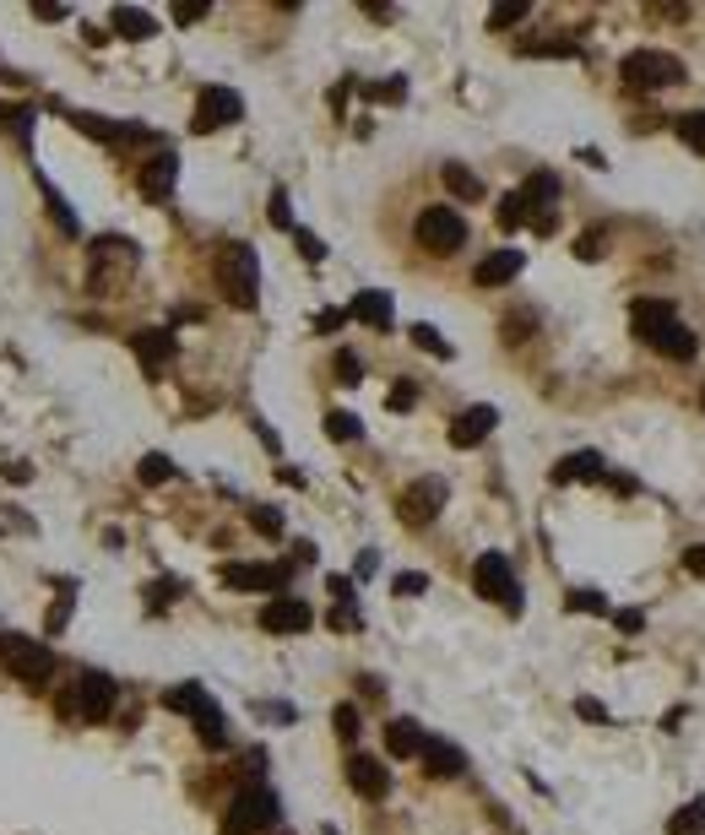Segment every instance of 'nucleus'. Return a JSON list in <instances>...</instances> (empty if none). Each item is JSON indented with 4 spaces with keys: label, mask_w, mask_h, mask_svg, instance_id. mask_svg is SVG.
Segmentation results:
<instances>
[{
    "label": "nucleus",
    "mask_w": 705,
    "mask_h": 835,
    "mask_svg": "<svg viewBox=\"0 0 705 835\" xmlns=\"http://www.w3.org/2000/svg\"><path fill=\"white\" fill-rule=\"evenodd\" d=\"M359 375H364L359 353H337V380H342V386H359Z\"/></svg>",
    "instance_id": "obj_40"
},
{
    "label": "nucleus",
    "mask_w": 705,
    "mask_h": 835,
    "mask_svg": "<svg viewBox=\"0 0 705 835\" xmlns=\"http://www.w3.org/2000/svg\"><path fill=\"white\" fill-rule=\"evenodd\" d=\"M439 179H445V190H450L456 201H478V196H483V179H478V174H467L461 163H445V174H439Z\"/></svg>",
    "instance_id": "obj_25"
},
{
    "label": "nucleus",
    "mask_w": 705,
    "mask_h": 835,
    "mask_svg": "<svg viewBox=\"0 0 705 835\" xmlns=\"http://www.w3.org/2000/svg\"><path fill=\"white\" fill-rule=\"evenodd\" d=\"M282 580H287L282 564H223V586L234 591H278L282 597Z\"/></svg>",
    "instance_id": "obj_14"
},
{
    "label": "nucleus",
    "mask_w": 705,
    "mask_h": 835,
    "mask_svg": "<svg viewBox=\"0 0 705 835\" xmlns=\"http://www.w3.org/2000/svg\"><path fill=\"white\" fill-rule=\"evenodd\" d=\"M419 402V386L413 380H397V391H391V413H408Z\"/></svg>",
    "instance_id": "obj_42"
},
{
    "label": "nucleus",
    "mask_w": 705,
    "mask_h": 835,
    "mask_svg": "<svg viewBox=\"0 0 705 835\" xmlns=\"http://www.w3.org/2000/svg\"><path fill=\"white\" fill-rule=\"evenodd\" d=\"M315 624V613H309V602H298V597H272L267 608H261V630L267 635H304Z\"/></svg>",
    "instance_id": "obj_11"
},
{
    "label": "nucleus",
    "mask_w": 705,
    "mask_h": 835,
    "mask_svg": "<svg viewBox=\"0 0 705 835\" xmlns=\"http://www.w3.org/2000/svg\"><path fill=\"white\" fill-rule=\"evenodd\" d=\"M494 423H500V408L478 402V408H467V413L450 418V445H456V450H472V445H483V439L494 434Z\"/></svg>",
    "instance_id": "obj_12"
},
{
    "label": "nucleus",
    "mask_w": 705,
    "mask_h": 835,
    "mask_svg": "<svg viewBox=\"0 0 705 835\" xmlns=\"http://www.w3.org/2000/svg\"><path fill=\"white\" fill-rule=\"evenodd\" d=\"M521 267H527V256H521V250H494V256H483V261H478L472 282H478V287H500V282L521 278Z\"/></svg>",
    "instance_id": "obj_19"
},
{
    "label": "nucleus",
    "mask_w": 705,
    "mask_h": 835,
    "mask_svg": "<svg viewBox=\"0 0 705 835\" xmlns=\"http://www.w3.org/2000/svg\"><path fill=\"white\" fill-rule=\"evenodd\" d=\"M141 483H168V478H174V461H168V456H141Z\"/></svg>",
    "instance_id": "obj_33"
},
{
    "label": "nucleus",
    "mask_w": 705,
    "mask_h": 835,
    "mask_svg": "<svg viewBox=\"0 0 705 835\" xmlns=\"http://www.w3.org/2000/svg\"><path fill=\"white\" fill-rule=\"evenodd\" d=\"M668 835H705V798L684 803V809L668 820Z\"/></svg>",
    "instance_id": "obj_26"
},
{
    "label": "nucleus",
    "mask_w": 705,
    "mask_h": 835,
    "mask_svg": "<svg viewBox=\"0 0 705 835\" xmlns=\"http://www.w3.org/2000/svg\"><path fill=\"white\" fill-rule=\"evenodd\" d=\"M521 55H580V44H569V38H554V44H521Z\"/></svg>",
    "instance_id": "obj_39"
},
{
    "label": "nucleus",
    "mask_w": 705,
    "mask_h": 835,
    "mask_svg": "<svg viewBox=\"0 0 705 835\" xmlns=\"http://www.w3.org/2000/svg\"><path fill=\"white\" fill-rule=\"evenodd\" d=\"M701 408H705V391H701Z\"/></svg>",
    "instance_id": "obj_51"
},
{
    "label": "nucleus",
    "mask_w": 705,
    "mask_h": 835,
    "mask_svg": "<svg viewBox=\"0 0 705 835\" xmlns=\"http://www.w3.org/2000/svg\"><path fill=\"white\" fill-rule=\"evenodd\" d=\"M342 320H348V315H342V309H326V315H315V331H337V326H342Z\"/></svg>",
    "instance_id": "obj_47"
},
{
    "label": "nucleus",
    "mask_w": 705,
    "mask_h": 835,
    "mask_svg": "<svg viewBox=\"0 0 705 835\" xmlns=\"http://www.w3.org/2000/svg\"><path fill=\"white\" fill-rule=\"evenodd\" d=\"M272 223L293 234V207H287V190H272Z\"/></svg>",
    "instance_id": "obj_44"
},
{
    "label": "nucleus",
    "mask_w": 705,
    "mask_h": 835,
    "mask_svg": "<svg viewBox=\"0 0 705 835\" xmlns=\"http://www.w3.org/2000/svg\"><path fill=\"white\" fill-rule=\"evenodd\" d=\"M569 608H575V613H613L602 591H569Z\"/></svg>",
    "instance_id": "obj_37"
},
{
    "label": "nucleus",
    "mask_w": 705,
    "mask_h": 835,
    "mask_svg": "<svg viewBox=\"0 0 705 835\" xmlns=\"http://www.w3.org/2000/svg\"><path fill=\"white\" fill-rule=\"evenodd\" d=\"M602 478H608V467L597 450H575V456L554 461V483H602Z\"/></svg>",
    "instance_id": "obj_20"
},
{
    "label": "nucleus",
    "mask_w": 705,
    "mask_h": 835,
    "mask_svg": "<svg viewBox=\"0 0 705 835\" xmlns=\"http://www.w3.org/2000/svg\"><path fill=\"white\" fill-rule=\"evenodd\" d=\"M613 624H619V630H624V635H635V630H641V624H646V619H641V613H635V608H630V613H613Z\"/></svg>",
    "instance_id": "obj_48"
},
{
    "label": "nucleus",
    "mask_w": 705,
    "mask_h": 835,
    "mask_svg": "<svg viewBox=\"0 0 705 835\" xmlns=\"http://www.w3.org/2000/svg\"><path fill=\"white\" fill-rule=\"evenodd\" d=\"M413 234H419L423 250H434V256H450V250L467 245V223H461L456 207H423L419 223H413Z\"/></svg>",
    "instance_id": "obj_5"
},
{
    "label": "nucleus",
    "mask_w": 705,
    "mask_h": 835,
    "mask_svg": "<svg viewBox=\"0 0 705 835\" xmlns=\"http://www.w3.org/2000/svg\"><path fill=\"white\" fill-rule=\"evenodd\" d=\"M630 326H635V337H641L646 348H657V353L673 358V364H690V358L701 353V337H695L690 326H679V315H673L668 298H635V304H630Z\"/></svg>",
    "instance_id": "obj_1"
},
{
    "label": "nucleus",
    "mask_w": 705,
    "mask_h": 835,
    "mask_svg": "<svg viewBox=\"0 0 705 835\" xmlns=\"http://www.w3.org/2000/svg\"><path fill=\"white\" fill-rule=\"evenodd\" d=\"M413 348H423V353H434V358H450V342H445V337H439V331H434V326H413Z\"/></svg>",
    "instance_id": "obj_29"
},
{
    "label": "nucleus",
    "mask_w": 705,
    "mask_h": 835,
    "mask_svg": "<svg viewBox=\"0 0 705 835\" xmlns=\"http://www.w3.org/2000/svg\"><path fill=\"white\" fill-rule=\"evenodd\" d=\"M472 586L483 602H500L505 613H521V586H516V569L505 554H483L472 564Z\"/></svg>",
    "instance_id": "obj_4"
},
{
    "label": "nucleus",
    "mask_w": 705,
    "mask_h": 835,
    "mask_svg": "<svg viewBox=\"0 0 705 835\" xmlns=\"http://www.w3.org/2000/svg\"><path fill=\"white\" fill-rule=\"evenodd\" d=\"M423 743H428V732H423L413 716H397V721L386 727V754H391V760H413Z\"/></svg>",
    "instance_id": "obj_21"
},
{
    "label": "nucleus",
    "mask_w": 705,
    "mask_h": 835,
    "mask_svg": "<svg viewBox=\"0 0 705 835\" xmlns=\"http://www.w3.org/2000/svg\"><path fill=\"white\" fill-rule=\"evenodd\" d=\"M250 527H256L261 538H282V510H272V505H256V510H250Z\"/></svg>",
    "instance_id": "obj_32"
},
{
    "label": "nucleus",
    "mask_w": 705,
    "mask_h": 835,
    "mask_svg": "<svg viewBox=\"0 0 705 835\" xmlns=\"http://www.w3.org/2000/svg\"><path fill=\"white\" fill-rule=\"evenodd\" d=\"M575 710H580V716H586V721H608V710H602V705H597V699H580V705H575Z\"/></svg>",
    "instance_id": "obj_50"
},
{
    "label": "nucleus",
    "mask_w": 705,
    "mask_h": 835,
    "mask_svg": "<svg viewBox=\"0 0 705 835\" xmlns=\"http://www.w3.org/2000/svg\"><path fill=\"white\" fill-rule=\"evenodd\" d=\"M521 201H527V223L538 234H554V201H560V174L554 168H538L527 185H521Z\"/></svg>",
    "instance_id": "obj_10"
},
{
    "label": "nucleus",
    "mask_w": 705,
    "mask_h": 835,
    "mask_svg": "<svg viewBox=\"0 0 705 835\" xmlns=\"http://www.w3.org/2000/svg\"><path fill=\"white\" fill-rule=\"evenodd\" d=\"M684 569H690V575H705V543H701V549H690V554H684Z\"/></svg>",
    "instance_id": "obj_49"
},
{
    "label": "nucleus",
    "mask_w": 705,
    "mask_h": 835,
    "mask_svg": "<svg viewBox=\"0 0 705 835\" xmlns=\"http://www.w3.org/2000/svg\"><path fill=\"white\" fill-rule=\"evenodd\" d=\"M348 787H353L359 798L375 803V798L391 792V776H386V765H380L375 754H353V760H348Z\"/></svg>",
    "instance_id": "obj_15"
},
{
    "label": "nucleus",
    "mask_w": 705,
    "mask_h": 835,
    "mask_svg": "<svg viewBox=\"0 0 705 835\" xmlns=\"http://www.w3.org/2000/svg\"><path fill=\"white\" fill-rule=\"evenodd\" d=\"M597 250H602V234H580L575 256H580V261H597Z\"/></svg>",
    "instance_id": "obj_45"
},
{
    "label": "nucleus",
    "mask_w": 705,
    "mask_h": 835,
    "mask_svg": "<svg viewBox=\"0 0 705 835\" xmlns=\"http://www.w3.org/2000/svg\"><path fill=\"white\" fill-rule=\"evenodd\" d=\"M679 141H684L690 152H705V109H695V115L679 120Z\"/></svg>",
    "instance_id": "obj_27"
},
{
    "label": "nucleus",
    "mask_w": 705,
    "mask_h": 835,
    "mask_svg": "<svg viewBox=\"0 0 705 835\" xmlns=\"http://www.w3.org/2000/svg\"><path fill=\"white\" fill-rule=\"evenodd\" d=\"M174 185H179V157H174V152L146 157V168H141V196H146V201H168Z\"/></svg>",
    "instance_id": "obj_16"
},
{
    "label": "nucleus",
    "mask_w": 705,
    "mask_h": 835,
    "mask_svg": "<svg viewBox=\"0 0 705 835\" xmlns=\"http://www.w3.org/2000/svg\"><path fill=\"white\" fill-rule=\"evenodd\" d=\"M419 760H423V771H428L434 781H450V776L467 771V754H461L456 743H445V738H428V743L419 749Z\"/></svg>",
    "instance_id": "obj_17"
},
{
    "label": "nucleus",
    "mask_w": 705,
    "mask_h": 835,
    "mask_svg": "<svg viewBox=\"0 0 705 835\" xmlns=\"http://www.w3.org/2000/svg\"><path fill=\"white\" fill-rule=\"evenodd\" d=\"M521 223H527V201H521V190L500 196V228H521Z\"/></svg>",
    "instance_id": "obj_28"
},
{
    "label": "nucleus",
    "mask_w": 705,
    "mask_h": 835,
    "mask_svg": "<svg viewBox=\"0 0 705 835\" xmlns=\"http://www.w3.org/2000/svg\"><path fill=\"white\" fill-rule=\"evenodd\" d=\"M163 705H168V710H179V716H190V721H196V716H201V710H212V695H207V690H201V684H174V690H168V695H163Z\"/></svg>",
    "instance_id": "obj_24"
},
{
    "label": "nucleus",
    "mask_w": 705,
    "mask_h": 835,
    "mask_svg": "<svg viewBox=\"0 0 705 835\" xmlns=\"http://www.w3.org/2000/svg\"><path fill=\"white\" fill-rule=\"evenodd\" d=\"M521 16H527V0H510V5H494V11H489V27L505 33V27H516Z\"/></svg>",
    "instance_id": "obj_30"
},
{
    "label": "nucleus",
    "mask_w": 705,
    "mask_h": 835,
    "mask_svg": "<svg viewBox=\"0 0 705 835\" xmlns=\"http://www.w3.org/2000/svg\"><path fill=\"white\" fill-rule=\"evenodd\" d=\"M369 98H386V104H402L408 98V82L402 77H386V82H375V87H364Z\"/></svg>",
    "instance_id": "obj_36"
},
{
    "label": "nucleus",
    "mask_w": 705,
    "mask_h": 835,
    "mask_svg": "<svg viewBox=\"0 0 705 835\" xmlns=\"http://www.w3.org/2000/svg\"><path fill=\"white\" fill-rule=\"evenodd\" d=\"M293 245H298V256H304V261H326V245H320L309 228H293Z\"/></svg>",
    "instance_id": "obj_38"
},
{
    "label": "nucleus",
    "mask_w": 705,
    "mask_h": 835,
    "mask_svg": "<svg viewBox=\"0 0 705 835\" xmlns=\"http://www.w3.org/2000/svg\"><path fill=\"white\" fill-rule=\"evenodd\" d=\"M201 16H207V5H174V22H185V27L201 22Z\"/></svg>",
    "instance_id": "obj_46"
},
{
    "label": "nucleus",
    "mask_w": 705,
    "mask_h": 835,
    "mask_svg": "<svg viewBox=\"0 0 705 835\" xmlns=\"http://www.w3.org/2000/svg\"><path fill=\"white\" fill-rule=\"evenodd\" d=\"M245 115V98L234 93V87H201V98H196V115H190V131H223V126H234Z\"/></svg>",
    "instance_id": "obj_9"
},
{
    "label": "nucleus",
    "mask_w": 705,
    "mask_h": 835,
    "mask_svg": "<svg viewBox=\"0 0 705 835\" xmlns=\"http://www.w3.org/2000/svg\"><path fill=\"white\" fill-rule=\"evenodd\" d=\"M0 120H5V131H22V137H27V126H33V115L16 109V104H0Z\"/></svg>",
    "instance_id": "obj_43"
},
{
    "label": "nucleus",
    "mask_w": 705,
    "mask_h": 835,
    "mask_svg": "<svg viewBox=\"0 0 705 835\" xmlns=\"http://www.w3.org/2000/svg\"><path fill=\"white\" fill-rule=\"evenodd\" d=\"M0 657H5L11 679H22V684H49V679H55V651H49L44 640L11 635V640H0Z\"/></svg>",
    "instance_id": "obj_7"
},
{
    "label": "nucleus",
    "mask_w": 705,
    "mask_h": 835,
    "mask_svg": "<svg viewBox=\"0 0 705 835\" xmlns=\"http://www.w3.org/2000/svg\"><path fill=\"white\" fill-rule=\"evenodd\" d=\"M439 505H445V483H439V478H423V483H413V489L402 494L397 510H402L408 527H428V521L439 516Z\"/></svg>",
    "instance_id": "obj_13"
},
{
    "label": "nucleus",
    "mask_w": 705,
    "mask_h": 835,
    "mask_svg": "<svg viewBox=\"0 0 705 835\" xmlns=\"http://www.w3.org/2000/svg\"><path fill=\"white\" fill-rule=\"evenodd\" d=\"M353 320H364V326H375V331H391V293H380V287H364L359 298H353V309H348Z\"/></svg>",
    "instance_id": "obj_22"
},
{
    "label": "nucleus",
    "mask_w": 705,
    "mask_h": 835,
    "mask_svg": "<svg viewBox=\"0 0 705 835\" xmlns=\"http://www.w3.org/2000/svg\"><path fill=\"white\" fill-rule=\"evenodd\" d=\"M115 699H120V684H115L109 673H82L77 690L60 699V710H71V716H82V721H104V716L115 710Z\"/></svg>",
    "instance_id": "obj_8"
},
{
    "label": "nucleus",
    "mask_w": 705,
    "mask_h": 835,
    "mask_svg": "<svg viewBox=\"0 0 705 835\" xmlns=\"http://www.w3.org/2000/svg\"><path fill=\"white\" fill-rule=\"evenodd\" d=\"M131 348H137V358H141L146 375H163V369L174 364V331H137Z\"/></svg>",
    "instance_id": "obj_18"
},
{
    "label": "nucleus",
    "mask_w": 705,
    "mask_h": 835,
    "mask_svg": "<svg viewBox=\"0 0 705 835\" xmlns=\"http://www.w3.org/2000/svg\"><path fill=\"white\" fill-rule=\"evenodd\" d=\"M109 27H115L120 38H131V44H141V38H152V33H157L152 11H141V5H115V11H109Z\"/></svg>",
    "instance_id": "obj_23"
},
{
    "label": "nucleus",
    "mask_w": 705,
    "mask_h": 835,
    "mask_svg": "<svg viewBox=\"0 0 705 835\" xmlns=\"http://www.w3.org/2000/svg\"><path fill=\"white\" fill-rule=\"evenodd\" d=\"M391 586H397V597H419V591H428V575H419V569H408V575H397Z\"/></svg>",
    "instance_id": "obj_41"
},
{
    "label": "nucleus",
    "mask_w": 705,
    "mask_h": 835,
    "mask_svg": "<svg viewBox=\"0 0 705 835\" xmlns=\"http://www.w3.org/2000/svg\"><path fill=\"white\" fill-rule=\"evenodd\" d=\"M218 287H223V298L234 309H256V298H261V261H256L250 245H228L218 256Z\"/></svg>",
    "instance_id": "obj_2"
},
{
    "label": "nucleus",
    "mask_w": 705,
    "mask_h": 835,
    "mask_svg": "<svg viewBox=\"0 0 705 835\" xmlns=\"http://www.w3.org/2000/svg\"><path fill=\"white\" fill-rule=\"evenodd\" d=\"M278 825V792L272 787H245L228 803V835H261Z\"/></svg>",
    "instance_id": "obj_6"
},
{
    "label": "nucleus",
    "mask_w": 705,
    "mask_h": 835,
    "mask_svg": "<svg viewBox=\"0 0 705 835\" xmlns=\"http://www.w3.org/2000/svg\"><path fill=\"white\" fill-rule=\"evenodd\" d=\"M331 727H337L342 743H353V738H359V710H353V705H337V710H331Z\"/></svg>",
    "instance_id": "obj_35"
},
{
    "label": "nucleus",
    "mask_w": 705,
    "mask_h": 835,
    "mask_svg": "<svg viewBox=\"0 0 705 835\" xmlns=\"http://www.w3.org/2000/svg\"><path fill=\"white\" fill-rule=\"evenodd\" d=\"M619 77H624L630 93H657V87L684 82V66H679L673 55H662V49H635V55H624Z\"/></svg>",
    "instance_id": "obj_3"
},
{
    "label": "nucleus",
    "mask_w": 705,
    "mask_h": 835,
    "mask_svg": "<svg viewBox=\"0 0 705 835\" xmlns=\"http://www.w3.org/2000/svg\"><path fill=\"white\" fill-rule=\"evenodd\" d=\"M326 434L348 445V439H359L364 428H359V418H353V413H326Z\"/></svg>",
    "instance_id": "obj_31"
},
{
    "label": "nucleus",
    "mask_w": 705,
    "mask_h": 835,
    "mask_svg": "<svg viewBox=\"0 0 705 835\" xmlns=\"http://www.w3.org/2000/svg\"><path fill=\"white\" fill-rule=\"evenodd\" d=\"M44 201H49V212H55V223H60L66 234H77V212H71V207H66V201L55 196V185H49V179H44Z\"/></svg>",
    "instance_id": "obj_34"
}]
</instances>
